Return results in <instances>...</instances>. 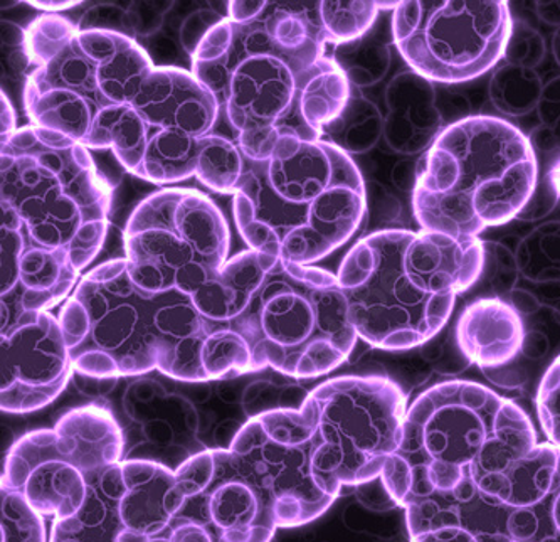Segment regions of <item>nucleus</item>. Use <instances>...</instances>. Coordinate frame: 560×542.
Returning <instances> with one entry per match:
<instances>
[{"label":"nucleus","instance_id":"c756f323","mask_svg":"<svg viewBox=\"0 0 560 542\" xmlns=\"http://www.w3.org/2000/svg\"><path fill=\"white\" fill-rule=\"evenodd\" d=\"M328 56L355 90L381 83L390 68L389 44L372 31L361 39L334 46Z\"/></svg>","mask_w":560,"mask_h":542},{"label":"nucleus","instance_id":"8fccbe9b","mask_svg":"<svg viewBox=\"0 0 560 542\" xmlns=\"http://www.w3.org/2000/svg\"><path fill=\"white\" fill-rule=\"evenodd\" d=\"M535 14L549 26L560 27V0H547V2H534Z\"/></svg>","mask_w":560,"mask_h":542},{"label":"nucleus","instance_id":"9b49d317","mask_svg":"<svg viewBox=\"0 0 560 542\" xmlns=\"http://www.w3.org/2000/svg\"><path fill=\"white\" fill-rule=\"evenodd\" d=\"M124 247L128 274L140 290H175L190 299L230 260V226L206 194L165 187L133 209Z\"/></svg>","mask_w":560,"mask_h":542},{"label":"nucleus","instance_id":"09e8293b","mask_svg":"<svg viewBox=\"0 0 560 542\" xmlns=\"http://www.w3.org/2000/svg\"><path fill=\"white\" fill-rule=\"evenodd\" d=\"M0 109H2V127H0V143L8 142L12 135L19 130L18 117H15L14 108H12L11 100L2 90V100H0Z\"/></svg>","mask_w":560,"mask_h":542},{"label":"nucleus","instance_id":"c9c22d12","mask_svg":"<svg viewBox=\"0 0 560 542\" xmlns=\"http://www.w3.org/2000/svg\"><path fill=\"white\" fill-rule=\"evenodd\" d=\"M535 404L547 441L560 450V356L544 372Z\"/></svg>","mask_w":560,"mask_h":542},{"label":"nucleus","instance_id":"1a4fd4ad","mask_svg":"<svg viewBox=\"0 0 560 542\" xmlns=\"http://www.w3.org/2000/svg\"><path fill=\"white\" fill-rule=\"evenodd\" d=\"M231 324L252 346L253 372L273 369L293 379L337 371L361 341L337 275L284 260Z\"/></svg>","mask_w":560,"mask_h":542},{"label":"nucleus","instance_id":"20e7f679","mask_svg":"<svg viewBox=\"0 0 560 542\" xmlns=\"http://www.w3.org/2000/svg\"><path fill=\"white\" fill-rule=\"evenodd\" d=\"M368 215V186L352 157L325 140L283 134L268 162L246 161L233 196L249 250L315 265L342 247Z\"/></svg>","mask_w":560,"mask_h":542},{"label":"nucleus","instance_id":"3c124183","mask_svg":"<svg viewBox=\"0 0 560 542\" xmlns=\"http://www.w3.org/2000/svg\"><path fill=\"white\" fill-rule=\"evenodd\" d=\"M26 4L33 5L34 9L44 11V14H59V12L68 11V9L77 8V5L83 4V2H26Z\"/></svg>","mask_w":560,"mask_h":542},{"label":"nucleus","instance_id":"ea45409f","mask_svg":"<svg viewBox=\"0 0 560 542\" xmlns=\"http://www.w3.org/2000/svg\"><path fill=\"white\" fill-rule=\"evenodd\" d=\"M281 135L283 134L275 127L256 128L237 135L236 143L246 161L268 162L273 157Z\"/></svg>","mask_w":560,"mask_h":542},{"label":"nucleus","instance_id":"7ed1b4c3","mask_svg":"<svg viewBox=\"0 0 560 542\" xmlns=\"http://www.w3.org/2000/svg\"><path fill=\"white\" fill-rule=\"evenodd\" d=\"M483 269L480 238L458 240L394 228L357 241L337 278L362 343L409 350L446 327L459 293L474 287Z\"/></svg>","mask_w":560,"mask_h":542},{"label":"nucleus","instance_id":"423d86ee","mask_svg":"<svg viewBox=\"0 0 560 542\" xmlns=\"http://www.w3.org/2000/svg\"><path fill=\"white\" fill-rule=\"evenodd\" d=\"M539 184L527 135L491 115H474L441 131L421 157L411 194L422 231L475 240L518 218Z\"/></svg>","mask_w":560,"mask_h":542},{"label":"nucleus","instance_id":"2f4dec72","mask_svg":"<svg viewBox=\"0 0 560 542\" xmlns=\"http://www.w3.org/2000/svg\"><path fill=\"white\" fill-rule=\"evenodd\" d=\"M509 532L513 542H560V459L549 492L534 506L513 510Z\"/></svg>","mask_w":560,"mask_h":542},{"label":"nucleus","instance_id":"58836bf2","mask_svg":"<svg viewBox=\"0 0 560 542\" xmlns=\"http://www.w3.org/2000/svg\"><path fill=\"white\" fill-rule=\"evenodd\" d=\"M224 19H228L226 14L214 11L212 8L197 9L196 12L184 19L183 26H180V46L189 58L196 55L206 34Z\"/></svg>","mask_w":560,"mask_h":542},{"label":"nucleus","instance_id":"cd10ccee","mask_svg":"<svg viewBox=\"0 0 560 542\" xmlns=\"http://www.w3.org/2000/svg\"><path fill=\"white\" fill-rule=\"evenodd\" d=\"M200 366L206 382L252 374V346L231 322H214L200 347Z\"/></svg>","mask_w":560,"mask_h":542},{"label":"nucleus","instance_id":"f3484780","mask_svg":"<svg viewBox=\"0 0 560 542\" xmlns=\"http://www.w3.org/2000/svg\"><path fill=\"white\" fill-rule=\"evenodd\" d=\"M513 510L468 477L453 491L406 506V528L411 542H513L509 532Z\"/></svg>","mask_w":560,"mask_h":542},{"label":"nucleus","instance_id":"6e6552de","mask_svg":"<svg viewBox=\"0 0 560 542\" xmlns=\"http://www.w3.org/2000/svg\"><path fill=\"white\" fill-rule=\"evenodd\" d=\"M30 58L24 108L34 127L83 143L100 113L127 105L155 68L139 41L80 31L61 14H40L26 30Z\"/></svg>","mask_w":560,"mask_h":542},{"label":"nucleus","instance_id":"49530a36","mask_svg":"<svg viewBox=\"0 0 560 542\" xmlns=\"http://www.w3.org/2000/svg\"><path fill=\"white\" fill-rule=\"evenodd\" d=\"M270 8V2H226V15L234 24H249V22L258 21L266 9Z\"/></svg>","mask_w":560,"mask_h":542},{"label":"nucleus","instance_id":"b1692460","mask_svg":"<svg viewBox=\"0 0 560 542\" xmlns=\"http://www.w3.org/2000/svg\"><path fill=\"white\" fill-rule=\"evenodd\" d=\"M152 130L131 103L112 106L96 117L83 146L90 150H112L118 164L137 177Z\"/></svg>","mask_w":560,"mask_h":542},{"label":"nucleus","instance_id":"393cba45","mask_svg":"<svg viewBox=\"0 0 560 542\" xmlns=\"http://www.w3.org/2000/svg\"><path fill=\"white\" fill-rule=\"evenodd\" d=\"M352 96V87L330 56H324L300 96V113L306 127L322 140L325 128L342 115Z\"/></svg>","mask_w":560,"mask_h":542},{"label":"nucleus","instance_id":"4468645a","mask_svg":"<svg viewBox=\"0 0 560 542\" xmlns=\"http://www.w3.org/2000/svg\"><path fill=\"white\" fill-rule=\"evenodd\" d=\"M184 503L175 470L121 460L90 481L73 517L52 521L49 542H183L175 517Z\"/></svg>","mask_w":560,"mask_h":542},{"label":"nucleus","instance_id":"a878e982","mask_svg":"<svg viewBox=\"0 0 560 542\" xmlns=\"http://www.w3.org/2000/svg\"><path fill=\"white\" fill-rule=\"evenodd\" d=\"M199 139L174 130H152L137 177L153 184H177L196 177Z\"/></svg>","mask_w":560,"mask_h":542},{"label":"nucleus","instance_id":"f8f14e48","mask_svg":"<svg viewBox=\"0 0 560 542\" xmlns=\"http://www.w3.org/2000/svg\"><path fill=\"white\" fill-rule=\"evenodd\" d=\"M327 44L303 51H288L271 37L262 18L234 24L226 55L211 65H190L194 77L218 100L221 118L233 130L278 128L281 134L320 140L312 134L300 113V96L322 58Z\"/></svg>","mask_w":560,"mask_h":542},{"label":"nucleus","instance_id":"c03bdc74","mask_svg":"<svg viewBox=\"0 0 560 542\" xmlns=\"http://www.w3.org/2000/svg\"><path fill=\"white\" fill-rule=\"evenodd\" d=\"M368 211L372 221H393L399 216L400 203L383 184L371 181L368 187Z\"/></svg>","mask_w":560,"mask_h":542},{"label":"nucleus","instance_id":"e433bc0d","mask_svg":"<svg viewBox=\"0 0 560 542\" xmlns=\"http://www.w3.org/2000/svg\"><path fill=\"white\" fill-rule=\"evenodd\" d=\"M546 55L547 44L542 34L527 22L513 21L512 34L503 55L506 65L535 70L537 66L542 65Z\"/></svg>","mask_w":560,"mask_h":542},{"label":"nucleus","instance_id":"37998d69","mask_svg":"<svg viewBox=\"0 0 560 542\" xmlns=\"http://www.w3.org/2000/svg\"><path fill=\"white\" fill-rule=\"evenodd\" d=\"M540 125L549 128L556 140L557 150H560V77L544 87L539 106H537Z\"/></svg>","mask_w":560,"mask_h":542},{"label":"nucleus","instance_id":"72a5a7b5","mask_svg":"<svg viewBox=\"0 0 560 542\" xmlns=\"http://www.w3.org/2000/svg\"><path fill=\"white\" fill-rule=\"evenodd\" d=\"M2 542H49L46 517L19 492L0 485Z\"/></svg>","mask_w":560,"mask_h":542},{"label":"nucleus","instance_id":"c85d7f7f","mask_svg":"<svg viewBox=\"0 0 560 542\" xmlns=\"http://www.w3.org/2000/svg\"><path fill=\"white\" fill-rule=\"evenodd\" d=\"M246 169V159L236 140L219 134L199 139L196 157V177L212 193L236 194Z\"/></svg>","mask_w":560,"mask_h":542},{"label":"nucleus","instance_id":"39448f33","mask_svg":"<svg viewBox=\"0 0 560 542\" xmlns=\"http://www.w3.org/2000/svg\"><path fill=\"white\" fill-rule=\"evenodd\" d=\"M58 321L78 374L118 381L159 371L175 381L206 382L200 347L214 322L180 291L140 290L125 256L84 274Z\"/></svg>","mask_w":560,"mask_h":542},{"label":"nucleus","instance_id":"a211bd4d","mask_svg":"<svg viewBox=\"0 0 560 542\" xmlns=\"http://www.w3.org/2000/svg\"><path fill=\"white\" fill-rule=\"evenodd\" d=\"M131 105L153 130L183 131L194 139L214 134L221 120L211 90L192 71L174 66H155Z\"/></svg>","mask_w":560,"mask_h":542},{"label":"nucleus","instance_id":"aec40b11","mask_svg":"<svg viewBox=\"0 0 560 542\" xmlns=\"http://www.w3.org/2000/svg\"><path fill=\"white\" fill-rule=\"evenodd\" d=\"M384 99L387 147L400 155L428 152L444 130L436 106V87L415 71H405L390 80Z\"/></svg>","mask_w":560,"mask_h":542},{"label":"nucleus","instance_id":"de8ad7c7","mask_svg":"<svg viewBox=\"0 0 560 542\" xmlns=\"http://www.w3.org/2000/svg\"><path fill=\"white\" fill-rule=\"evenodd\" d=\"M418 164H411L409 161L399 162L394 165L393 172H390V178H393L394 186L402 193H411L415 191L416 178H418Z\"/></svg>","mask_w":560,"mask_h":542},{"label":"nucleus","instance_id":"603ef678","mask_svg":"<svg viewBox=\"0 0 560 542\" xmlns=\"http://www.w3.org/2000/svg\"><path fill=\"white\" fill-rule=\"evenodd\" d=\"M552 53L553 58H556V61L559 62L560 66V27L552 37Z\"/></svg>","mask_w":560,"mask_h":542},{"label":"nucleus","instance_id":"9d476101","mask_svg":"<svg viewBox=\"0 0 560 542\" xmlns=\"http://www.w3.org/2000/svg\"><path fill=\"white\" fill-rule=\"evenodd\" d=\"M300 406L312 422L313 477L339 499L343 488L381 478L399 448L408 397L384 376H339L310 391Z\"/></svg>","mask_w":560,"mask_h":542},{"label":"nucleus","instance_id":"473e14b6","mask_svg":"<svg viewBox=\"0 0 560 542\" xmlns=\"http://www.w3.org/2000/svg\"><path fill=\"white\" fill-rule=\"evenodd\" d=\"M377 2H318V18L328 46L361 39L377 22Z\"/></svg>","mask_w":560,"mask_h":542},{"label":"nucleus","instance_id":"f704fd0d","mask_svg":"<svg viewBox=\"0 0 560 542\" xmlns=\"http://www.w3.org/2000/svg\"><path fill=\"white\" fill-rule=\"evenodd\" d=\"M2 221H0V252H2V281L0 293L2 297L11 296L18 288L21 260L26 252L30 238L24 230V222L12 206L0 200Z\"/></svg>","mask_w":560,"mask_h":542},{"label":"nucleus","instance_id":"2eb2a0df","mask_svg":"<svg viewBox=\"0 0 560 542\" xmlns=\"http://www.w3.org/2000/svg\"><path fill=\"white\" fill-rule=\"evenodd\" d=\"M70 349L58 315L21 312L0 331V408L12 415L40 412L73 379Z\"/></svg>","mask_w":560,"mask_h":542},{"label":"nucleus","instance_id":"f03ea898","mask_svg":"<svg viewBox=\"0 0 560 542\" xmlns=\"http://www.w3.org/2000/svg\"><path fill=\"white\" fill-rule=\"evenodd\" d=\"M312 435L302 406L252 416L226 448L197 451L175 469L186 497L178 516L218 542H271L278 529L317 521L337 499L313 477Z\"/></svg>","mask_w":560,"mask_h":542},{"label":"nucleus","instance_id":"ddd939ff","mask_svg":"<svg viewBox=\"0 0 560 542\" xmlns=\"http://www.w3.org/2000/svg\"><path fill=\"white\" fill-rule=\"evenodd\" d=\"M513 18L500 0H416L393 12V41L411 71L431 83L483 77L505 55Z\"/></svg>","mask_w":560,"mask_h":542},{"label":"nucleus","instance_id":"f257e3e1","mask_svg":"<svg viewBox=\"0 0 560 542\" xmlns=\"http://www.w3.org/2000/svg\"><path fill=\"white\" fill-rule=\"evenodd\" d=\"M559 459V448L539 443L518 404L458 379L434 384L408 404L399 448L381 482L402 509L468 477L491 499L524 509L549 492Z\"/></svg>","mask_w":560,"mask_h":542},{"label":"nucleus","instance_id":"4be33fe9","mask_svg":"<svg viewBox=\"0 0 560 542\" xmlns=\"http://www.w3.org/2000/svg\"><path fill=\"white\" fill-rule=\"evenodd\" d=\"M280 260L262 255L255 250H244L231 256L218 277L190 297L202 318L211 322H233L240 319L259 288L270 277Z\"/></svg>","mask_w":560,"mask_h":542},{"label":"nucleus","instance_id":"864d4df0","mask_svg":"<svg viewBox=\"0 0 560 542\" xmlns=\"http://www.w3.org/2000/svg\"><path fill=\"white\" fill-rule=\"evenodd\" d=\"M212 541L218 542V541H215L214 535H212Z\"/></svg>","mask_w":560,"mask_h":542},{"label":"nucleus","instance_id":"a19ab883","mask_svg":"<svg viewBox=\"0 0 560 542\" xmlns=\"http://www.w3.org/2000/svg\"><path fill=\"white\" fill-rule=\"evenodd\" d=\"M171 8L172 2H131L127 9L136 37H150L159 33Z\"/></svg>","mask_w":560,"mask_h":542},{"label":"nucleus","instance_id":"0eeeda50","mask_svg":"<svg viewBox=\"0 0 560 542\" xmlns=\"http://www.w3.org/2000/svg\"><path fill=\"white\" fill-rule=\"evenodd\" d=\"M0 200L21 216L30 243L70 253L80 274L102 252L112 189L68 135L26 125L0 143Z\"/></svg>","mask_w":560,"mask_h":542},{"label":"nucleus","instance_id":"dca6fc26","mask_svg":"<svg viewBox=\"0 0 560 542\" xmlns=\"http://www.w3.org/2000/svg\"><path fill=\"white\" fill-rule=\"evenodd\" d=\"M0 485L19 492L46 519L65 521L83 507L90 481L71 441L55 428H40L9 448Z\"/></svg>","mask_w":560,"mask_h":542},{"label":"nucleus","instance_id":"a18cd8bd","mask_svg":"<svg viewBox=\"0 0 560 542\" xmlns=\"http://www.w3.org/2000/svg\"><path fill=\"white\" fill-rule=\"evenodd\" d=\"M559 187L553 183V178L547 177V183L544 186L537 184L534 196L528 200V205L525 206L518 219L534 221V219L544 218V216L549 215L556 208L557 203H559Z\"/></svg>","mask_w":560,"mask_h":542},{"label":"nucleus","instance_id":"6ab92c4d","mask_svg":"<svg viewBox=\"0 0 560 542\" xmlns=\"http://www.w3.org/2000/svg\"><path fill=\"white\" fill-rule=\"evenodd\" d=\"M525 332L524 318L512 303L480 299L463 310L455 338L469 365L487 372L506 368L521 357Z\"/></svg>","mask_w":560,"mask_h":542},{"label":"nucleus","instance_id":"79ce46f5","mask_svg":"<svg viewBox=\"0 0 560 542\" xmlns=\"http://www.w3.org/2000/svg\"><path fill=\"white\" fill-rule=\"evenodd\" d=\"M436 106L443 118L444 128L458 124L471 115V102L465 93L458 92L455 88H436Z\"/></svg>","mask_w":560,"mask_h":542},{"label":"nucleus","instance_id":"bb28decb","mask_svg":"<svg viewBox=\"0 0 560 542\" xmlns=\"http://www.w3.org/2000/svg\"><path fill=\"white\" fill-rule=\"evenodd\" d=\"M384 139V117L372 100L353 92L349 105L337 120L331 122L322 140L349 153L371 152Z\"/></svg>","mask_w":560,"mask_h":542},{"label":"nucleus","instance_id":"4c0bfd02","mask_svg":"<svg viewBox=\"0 0 560 542\" xmlns=\"http://www.w3.org/2000/svg\"><path fill=\"white\" fill-rule=\"evenodd\" d=\"M77 26L80 31H105L137 39L128 9L118 4H96L88 8Z\"/></svg>","mask_w":560,"mask_h":542},{"label":"nucleus","instance_id":"412c9836","mask_svg":"<svg viewBox=\"0 0 560 542\" xmlns=\"http://www.w3.org/2000/svg\"><path fill=\"white\" fill-rule=\"evenodd\" d=\"M80 280L70 253L27 244L18 288L11 296L2 297V324L21 312H51L70 299Z\"/></svg>","mask_w":560,"mask_h":542},{"label":"nucleus","instance_id":"5701e85b","mask_svg":"<svg viewBox=\"0 0 560 542\" xmlns=\"http://www.w3.org/2000/svg\"><path fill=\"white\" fill-rule=\"evenodd\" d=\"M55 430L73 443L74 460L88 481L124 460V431L114 413L103 404H86L66 412L56 422Z\"/></svg>","mask_w":560,"mask_h":542},{"label":"nucleus","instance_id":"7c9ffc66","mask_svg":"<svg viewBox=\"0 0 560 542\" xmlns=\"http://www.w3.org/2000/svg\"><path fill=\"white\" fill-rule=\"evenodd\" d=\"M544 87L546 84L537 71L503 65L491 74L488 99L506 117H525L539 106Z\"/></svg>","mask_w":560,"mask_h":542}]
</instances>
